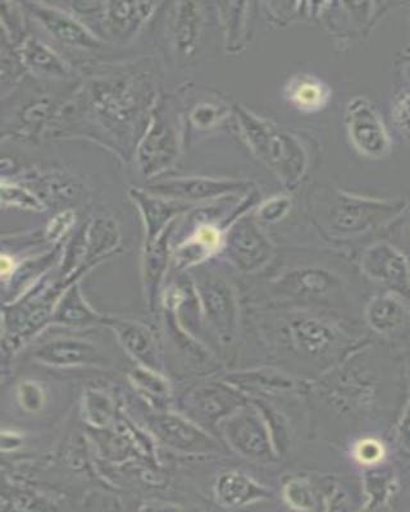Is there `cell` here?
I'll return each mask as SVG.
<instances>
[{"label":"cell","mask_w":410,"mask_h":512,"mask_svg":"<svg viewBox=\"0 0 410 512\" xmlns=\"http://www.w3.org/2000/svg\"><path fill=\"white\" fill-rule=\"evenodd\" d=\"M285 333L293 352L312 364L330 363L349 342L334 324L308 313L290 315Z\"/></svg>","instance_id":"3957f363"},{"label":"cell","mask_w":410,"mask_h":512,"mask_svg":"<svg viewBox=\"0 0 410 512\" xmlns=\"http://www.w3.org/2000/svg\"><path fill=\"white\" fill-rule=\"evenodd\" d=\"M75 214L72 212H65L59 214V216L49 224L48 237L50 240H57L70 228L72 222H74Z\"/></svg>","instance_id":"e575fe53"},{"label":"cell","mask_w":410,"mask_h":512,"mask_svg":"<svg viewBox=\"0 0 410 512\" xmlns=\"http://www.w3.org/2000/svg\"><path fill=\"white\" fill-rule=\"evenodd\" d=\"M198 294L205 313L222 341L230 342L238 327V305L234 291L222 278L203 276L198 282Z\"/></svg>","instance_id":"ba28073f"},{"label":"cell","mask_w":410,"mask_h":512,"mask_svg":"<svg viewBox=\"0 0 410 512\" xmlns=\"http://www.w3.org/2000/svg\"><path fill=\"white\" fill-rule=\"evenodd\" d=\"M221 245V233L216 227L207 224L199 228L188 246L189 251H197V256L212 253Z\"/></svg>","instance_id":"4dcf8cb0"},{"label":"cell","mask_w":410,"mask_h":512,"mask_svg":"<svg viewBox=\"0 0 410 512\" xmlns=\"http://www.w3.org/2000/svg\"><path fill=\"white\" fill-rule=\"evenodd\" d=\"M339 278L321 268H302L287 273L275 285L281 299L298 303H326L340 291Z\"/></svg>","instance_id":"30bf717a"},{"label":"cell","mask_w":410,"mask_h":512,"mask_svg":"<svg viewBox=\"0 0 410 512\" xmlns=\"http://www.w3.org/2000/svg\"><path fill=\"white\" fill-rule=\"evenodd\" d=\"M12 271V260L8 256L4 255L2 258V273L6 277L9 272Z\"/></svg>","instance_id":"f35d334b"},{"label":"cell","mask_w":410,"mask_h":512,"mask_svg":"<svg viewBox=\"0 0 410 512\" xmlns=\"http://www.w3.org/2000/svg\"><path fill=\"white\" fill-rule=\"evenodd\" d=\"M39 360L52 365L102 364L103 356L94 345L85 341L59 340L41 347Z\"/></svg>","instance_id":"d6986e66"},{"label":"cell","mask_w":410,"mask_h":512,"mask_svg":"<svg viewBox=\"0 0 410 512\" xmlns=\"http://www.w3.org/2000/svg\"><path fill=\"white\" fill-rule=\"evenodd\" d=\"M22 402L29 410H36L41 405V393L39 388H36L34 384H27L22 388Z\"/></svg>","instance_id":"8d00e7d4"},{"label":"cell","mask_w":410,"mask_h":512,"mask_svg":"<svg viewBox=\"0 0 410 512\" xmlns=\"http://www.w3.org/2000/svg\"><path fill=\"white\" fill-rule=\"evenodd\" d=\"M367 492L369 495V504L371 507L384 504L387 495L390 492L389 478L384 474H371L367 478Z\"/></svg>","instance_id":"d6a6232c"},{"label":"cell","mask_w":410,"mask_h":512,"mask_svg":"<svg viewBox=\"0 0 410 512\" xmlns=\"http://www.w3.org/2000/svg\"><path fill=\"white\" fill-rule=\"evenodd\" d=\"M399 441L402 443L404 448H407V450L410 451V406L407 414H405L402 427H400Z\"/></svg>","instance_id":"74e56055"},{"label":"cell","mask_w":410,"mask_h":512,"mask_svg":"<svg viewBox=\"0 0 410 512\" xmlns=\"http://www.w3.org/2000/svg\"><path fill=\"white\" fill-rule=\"evenodd\" d=\"M235 382L239 386H249L254 390L264 392H289L296 390V382L293 378L276 372H254L245 376L236 377Z\"/></svg>","instance_id":"83f0119b"},{"label":"cell","mask_w":410,"mask_h":512,"mask_svg":"<svg viewBox=\"0 0 410 512\" xmlns=\"http://www.w3.org/2000/svg\"><path fill=\"white\" fill-rule=\"evenodd\" d=\"M173 224L175 223L172 222L171 226L167 227L156 239L147 240L144 255V280L148 287L150 299H154V296H156L159 282L162 281L164 271H166L168 240H170Z\"/></svg>","instance_id":"7402d4cb"},{"label":"cell","mask_w":410,"mask_h":512,"mask_svg":"<svg viewBox=\"0 0 410 512\" xmlns=\"http://www.w3.org/2000/svg\"><path fill=\"white\" fill-rule=\"evenodd\" d=\"M367 322L381 335H393L404 326L410 318L409 309L400 297L394 294L376 296L367 308Z\"/></svg>","instance_id":"ac0fdd59"},{"label":"cell","mask_w":410,"mask_h":512,"mask_svg":"<svg viewBox=\"0 0 410 512\" xmlns=\"http://www.w3.org/2000/svg\"><path fill=\"white\" fill-rule=\"evenodd\" d=\"M2 200L4 204L13 205V207L33 210L43 209V205H41L38 198H35L33 192L16 184H7L6 181L3 182L2 186Z\"/></svg>","instance_id":"f546056e"},{"label":"cell","mask_w":410,"mask_h":512,"mask_svg":"<svg viewBox=\"0 0 410 512\" xmlns=\"http://www.w3.org/2000/svg\"><path fill=\"white\" fill-rule=\"evenodd\" d=\"M403 209V204L382 203L345 194L336 195L323 210L321 219L328 232L350 237L380 226Z\"/></svg>","instance_id":"277c9868"},{"label":"cell","mask_w":410,"mask_h":512,"mask_svg":"<svg viewBox=\"0 0 410 512\" xmlns=\"http://www.w3.org/2000/svg\"><path fill=\"white\" fill-rule=\"evenodd\" d=\"M363 271L372 280L403 295H410V271L402 253L385 242L373 245L363 255Z\"/></svg>","instance_id":"7c38bea8"},{"label":"cell","mask_w":410,"mask_h":512,"mask_svg":"<svg viewBox=\"0 0 410 512\" xmlns=\"http://www.w3.org/2000/svg\"><path fill=\"white\" fill-rule=\"evenodd\" d=\"M113 329L117 332L118 337L131 352L145 365L152 368L156 365V342L152 333L147 327L141 326L138 323L123 322V320H113Z\"/></svg>","instance_id":"44dd1931"},{"label":"cell","mask_w":410,"mask_h":512,"mask_svg":"<svg viewBox=\"0 0 410 512\" xmlns=\"http://www.w3.org/2000/svg\"><path fill=\"white\" fill-rule=\"evenodd\" d=\"M218 109L213 105L203 104L199 105L193 112V120L197 125L207 127L217 121Z\"/></svg>","instance_id":"d590c367"},{"label":"cell","mask_w":410,"mask_h":512,"mask_svg":"<svg viewBox=\"0 0 410 512\" xmlns=\"http://www.w3.org/2000/svg\"><path fill=\"white\" fill-rule=\"evenodd\" d=\"M157 6L158 3L148 2L102 3L99 22L107 36L118 41L130 40L152 16Z\"/></svg>","instance_id":"5bb4252c"},{"label":"cell","mask_w":410,"mask_h":512,"mask_svg":"<svg viewBox=\"0 0 410 512\" xmlns=\"http://www.w3.org/2000/svg\"><path fill=\"white\" fill-rule=\"evenodd\" d=\"M328 90L322 82L303 76L290 84L289 96L291 102L303 111H317L327 103Z\"/></svg>","instance_id":"484cf974"},{"label":"cell","mask_w":410,"mask_h":512,"mask_svg":"<svg viewBox=\"0 0 410 512\" xmlns=\"http://www.w3.org/2000/svg\"><path fill=\"white\" fill-rule=\"evenodd\" d=\"M54 319L66 326H86V324L97 322L98 315L86 305L79 286H75L63 297Z\"/></svg>","instance_id":"4316f807"},{"label":"cell","mask_w":410,"mask_h":512,"mask_svg":"<svg viewBox=\"0 0 410 512\" xmlns=\"http://www.w3.org/2000/svg\"><path fill=\"white\" fill-rule=\"evenodd\" d=\"M241 130L253 152L280 176L285 184H294L303 175L305 153L293 136L277 130L270 122L238 109Z\"/></svg>","instance_id":"7a4b0ae2"},{"label":"cell","mask_w":410,"mask_h":512,"mask_svg":"<svg viewBox=\"0 0 410 512\" xmlns=\"http://www.w3.org/2000/svg\"><path fill=\"white\" fill-rule=\"evenodd\" d=\"M89 240L86 241V253L84 263L86 268H90L95 262L102 259L108 253L116 248L120 235L116 223L109 219L99 218L91 226Z\"/></svg>","instance_id":"603a6c76"},{"label":"cell","mask_w":410,"mask_h":512,"mask_svg":"<svg viewBox=\"0 0 410 512\" xmlns=\"http://www.w3.org/2000/svg\"><path fill=\"white\" fill-rule=\"evenodd\" d=\"M290 208V201L285 198H275L263 204L259 209V217L267 222L277 221L280 219Z\"/></svg>","instance_id":"836d02e7"},{"label":"cell","mask_w":410,"mask_h":512,"mask_svg":"<svg viewBox=\"0 0 410 512\" xmlns=\"http://www.w3.org/2000/svg\"><path fill=\"white\" fill-rule=\"evenodd\" d=\"M238 397L234 393L226 391V388L207 387L202 388L195 396L199 414L205 419L216 420L222 415L229 413V410L239 406Z\"/></svg>","instance_id":"d4e9b609"},{"label":"cell","mask_w":410,"mask_h":512,"mask_svg":"<svg viewBox=\"0 0 410 512\" xmlns=\"http://www.w3.org/2000/svg\"><path fill=\"white\" fill-rule=\"evenodd\" d=\"M285 498L287 504L298 510H312L316 504L311 484L302 479L290 480L286 484Z\"/></svg>","instance_id":"f1b7e54d"},{"label":"cell","mask_w":410,"mask_h":512,"mask_svg":"<svg viewBox=\"0 0 410 512\" xmlns=\"http://www.w3.org/2000/svg\"><path fill=\"white\" fill-rule=\"evenodd\" d=\"M156 432L167 445L185 452H212L218 445L208 434L177 416H161L156 422Z\"/></svg>","instance_id":"9a60e30c"},{"label":"cell","mask_w":410,"mask_h":512,"mask_svg":"<svg viewBox=\"0 0 410 512\" xmlns=\"http://www.w3.org/2000/svg\"><path fill=\"white\" fill-rule=\"evenodd\" d=\"M229 259L243 272H254L270 260L272 245L248 218L240 219L226 237Z\"/></svg>","instance_id":"8fae6325"},{"label":"cell","mask_w":410,"mask_h":512,"mask_svg":"<svg viewBox=\"0 0 410 512\" xmlns=\"http://www.w3.org/2000/svg\"><path fill=\"white\" fill-rule=\"evenodd\" d=\"M385 456V447L380 441L367 438L355 446V457L359 463L364 465H376L380 463Z\"/></svg>","instance_id":"1f68e13d"},{"label":"cell","mask_w":410,"mask_h":512,"mask_svg":"<svg viewBox=\"0 0 410 512\" xmlns=\"http://www.w3.org/2000/svg\"><path fill=\"white\" fill-rule=\"evenodd\" d=\"M16 47L24 66L36 75L52 77V79H65L70 76L65 61L59 58L52 48L34 36H25Z\"/></svg>","instance_id":"e0dca14e"},{"label":"cell","mask_w":410,"mask_h":512,"mask_svg":"<svg viewBox=\"0 0 410 512\" xmlns=\"http://www.w3.org/2000/svg\"><path fill=\"white\" fill-rule=\"evenodd\" d=\"M72 102L89 109V116L113 136V143L130 145L145 113H152L156 95L148 73L120 71L90 81Z\"/></svg>","instance_id":"6da1fadb"},{"label":"cell","mask_w":410,"mask_h":512,"mask_svg":"<svg viewBox=\"0 0 410 512\" xmlns=\"http://www.w3.org/2000/svg\"><path fill=\"white\" fill-rule=\"evenodd\" d=\"M179 153L176 128L162 104H154L136 150L141 175L152 178L172 166Z\"/></svg>","instance_id":"5b68a950"},{"label":"cell","mask_w":410,"mask_h":512,"mask_svg":"<svg viewBox=\"0 0 410 512\" xmlns=\"http://www.w3.org/2000/svg\"><path fill=\"white\" fill-rule=\"evenodd\" d=\"M199 21L197 4H176L175 15H173V34L181 52L185 54L193 52L199 35Z\"/></svg>","instance_id":"cb8c5ba5"},{"label":"cell","mask_w":410,"mask_h":512,"mask_svg":"<svg viewBox=\"0 0 410 512\" xmlns=\"http://www.w3.org/2000/svg\"><path fill=\"white\" fill-rule=\"evenodd\" d=\"M129 194L143 214L145 228H147V240L156 239L166 230L167 226H170L172 218L186 210L185 203L159 198L147 190L131 189Z\"/></svg>","instance_id":"2e32d148"},{"label":"cell","mask_w":410,"mask_h":512,"mask_svg":"<svg viewBox=\"0 0 410 512\" xmlns=\"http://www.w3.org/2000/svg\"><path fill=\"white\" fill-rule=\"evenodd\" d=\"M348 125L355 146L369 157H382L389 149L384 126L366 100L355 99L348 109Z\"/></svg>","instance_id":"4fadbf2b"},{"label":"cell","mask_w":410,"mask_h":512,"mask_svg":"<svg viewBox=\"0 0 410 512\" xmlns=\"http://www.w3.org/2000/svg\"><path fill=\"white\" fill-rule=\"evenodd\" d=\"M248 182L238 180H216L207 177H180L166 178L150 182L145 190L159 198L181 201H202L227 194H234L236 191L245 190Z\"/></svg>","instance_id":"52a82bcc"},{"label":"cell","mask_w":410,"mask_h":512,"mask_svg":"<svg viewBox=\"0 0 410 512\" xmlns=\"http://www.w3.org/2000/svg\"><path fill=\"white\" fill-rule=\"evenodd\" d=\"M216 495L223 506L238 507L266 497L268 493L243 474L227 473L218 479Z\"/></svg>","instance_id":"ffe728a7"},{"label":"cell","mask_w":410,"mask_h":512,"mask_svg":"<svg viewBox=\"0 0 410 512\" xmlns=\"http://www.w3.org/2000/svg\"><path fill=\"white\" fill-rule=\"evenodd\" d=\"M24 6L62 44L81 49L103 47L102 39L71 13L48 3H24Z\"/></svg>","instance_id":"9c48e42d"},{"label":"cell","mask_w":410,"mask_h":512,"mask_svg":"<svg viewBox=\"0 0 410 512\" xmlns=\"http://www.w3.org/2000/svg\"><path fill=\"white\" fill-rule=\"evenodd\" d=\"M223 433L230 445L249 459L262 463L276 459L267 425L253 409H241L232 414L223 423Z\"/></svg>","instance_id":"8992f818"}]
</instances>
